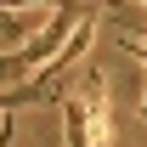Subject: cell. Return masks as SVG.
<instances>
[{"label": "cell", "mask_w": 147, "mask_h": 147, "mask_svg": "<svg viewBox=\"0 0 147 147\" xmlns=\"http://www.w3.org/2000/svg\"><path fill=\"white\" fill-rule=\"evenodd\" d=\"M79 102H85V119H91L96 147H108V142H113V113H108V79H102L96 68L79 79Z\"/></svg>", "instance_id": "6da1fadb"}, {"label": "cell", "mask_w": 147, "mask_h": 147, "mask_svg": "<svg viewBox=\"0 0 147 147\" xmlns=\"http://www.w3.org/2000/svg\"><path fill=\"white\" fill-rule=\"evenodd\" d=\"M62 147H96L91 136V119H85V102H79V91H62Z\"/></svg>", "instance_id": "7a4b0ae2"}, {"label": "cell", "mask_w": 147, "mask_h": 147, "mask_svg": "<svg viewBox=\"0 0 147 147\" xmlns=\"http://www.w3.org/2000/svg\"><path fill=\"white\" fill-rule=\"evenodd\" d=\"M28 74H34L28 51H0V91H6V85H23Z\"/></svg>", "instance_id": "3957f363"}, {"label": "cell", "mask_w": 147, "mask_h": 147, "mask_svg": "<svg viewBox=\"0 0 147 147\" xmlns=\"http://www.w3.org/2000/svg\"><path fill=\"white\" fill-rule=\"evenodd\" d=\"M23 34H28V17L11 11V6H0V40H23Z\"/></svg>", "instance_id": "277c9868"}, {"label": "cell", "mask_w": 147, "mask_h": 147, "mask_svg": "<svg viewBox=\"0 0 147 147\" xmlns=\"http://www.w3.org/2000/svg\"><path fill=\"white\" fill-rule=\"evenodd\" d=\"M119 45H125V51H130V57H136V62H142V68H147V40H136V34H125V40H119Z\"/></svg>", "instance_id": "5b68a950"}, {"label": "cell", "mask_w": 147, "mask_h": 147, "mask_svg": "<svg viewBox=\"0 0 147 147\" xmlns=\"http://www.w3.org/2000/svg\"><path fill=\"white\" fill-rule=\"evenodd\" d=\"M11 142H17V130H11V108H6L0 113V147H11Z\"/></svg>", "instance_id": "8992f818"}, {"label": "cell", "mask_w": 147, "mask_h": 147, "mask_svg": "<svg viewBox=\"0 0 147 147\" xmlns=\"http://www.w3.org/2000/svg\"><path fill=\"white\" fill-rule=\"evenodd\" d=\"M142 119H147V96H142Z\"/></svg>", "instance_id": "52a82bcc"}]
</instances>
